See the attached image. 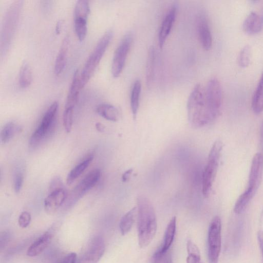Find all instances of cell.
I'll use <instances>...</instances> for the list:
<instances>
[{"label": "cell", "mask_w": 263, "mask_h": 263, "mask_svg": "<svg viewBox=\"0 0 263 263\" xmlns=\"http://www.w3.org/2000/svg\"><path fill=\"white\" fill-rule=\"evenodd\" d=\"M197 31L202 48L209 50L212 45V36L206 15L201 13L197 17Z\"/></svg>", "instance_id": "e0dca14e"}, {"label": "cell", "mask_w": 263, "mask_h": 263, "mask_svg": "<svg viewBox=\"0 0 263 263\" xmlns=\"http://www.w3.org/2000/svg\"><path fill=\"white\" fill-rule=\"evenodd\" d=\"M113 34L112 30L107 31L100 38L88 57L80 74L81 89L85 86L92 76L112 39Z\"/></svg>", "instance_id": "3957f363"}, {"label": "cell", "mask_w": 263, "mask_h": 263, "mask_svg": "<svg viewBox=\"0 0 263 263\" xmlns=\"http://www.w3.org/2000/svg\"><path fill=\"white\" fill-rule=\"evenodd\" d=\"M187 111L189 122L194 128H201L213 122L206 104L205 88L200 84L195 86L189 97Z\"/></svg>", "instance_id": "7a4b0ae2"}, {"label": "cell", "mask_w": 263, "mask_h": 263, "mask_svg": "<svg viewBox=\"0 0 263 263\" xmlns=\"http://www.w3.org/2000/svg\"><path fill=\"white\" fill-rule=\"evenodd\" d=\"M186 263H203L201 260L200 253L188 254Z\"/></svg>", "instance_id": "d590c367"}, {"label": "cell", "mask_w": 263, "mask_h": 263, "mask_svg": "<svg viewBox=\"0 0 263 263\" xmlns=\"http://www.w3.org/2000/svg\"><path fill=\"white\" fill-rule=\"evenodd\" d=\"M97 112L107 120L116 122L120 117L118 109L115 106L106 103L99 105L96 108Z\"/></svg>", "instance_id": "603a6c76"}, {"label": "cell", "mask_w": 263, "mask_h": 263, "mask_svg": "<svg viewBox=\"0 0 263 263\" xmlns=\"http://www.w3.org/2000/svg\"><path fill=\"white\" fill-rule=\"evenodd\" d=\"M138 237L141 248L147 247L153 239L157 231V221L153 204L143 195L137 198Z\"/></svg>", "instance_id": "6da1fadb"}, {"label": "cell", "mask_w": 263, "mask_h": 263, "mask_svg": "<svg viewBox=\"0 0 263 263\" xmlns=\"http://www.w3.org/2000/svg\"><path fill=\"white\" fill-rule=\"evenodd\" d=\"M93 155H89L83 161L78 164L68 173L67 176V184L70 185L87 168L92 160Z\"/></svg>", "instance_id": "4316f807"}, {"label": "cell", "mask_w": 263, "mask_h": 263, "mask_svg": "<svg viewBox=\"0 0 263 263\" xmlns=\"http://www.w3.org/2000/svg\"><path fill=\"white\" fill-rule=\"evenodd\" d=\"M73 109L64 108L63 121L65 131L69 133L71 132L73 123Z\"/></svg>", "instance_id": "1f68e13d"}, {"label": "cell", "mask_w": 263, "mask_h": 263, "mask_svg": "<svg viewBox=\"0 0 263 263\" xmlns=\"http://www.w3.org/2000/svg\"><path fill=\"white\" fill-rule=\"evenodd\" d=\"M258 244L263 257V231H259L257 233Z\"/></svg>", "instance_id": "8d00e7d4"}, {"label": "cell", "mask_w": 263, "mask_h": 263, "mask_svg": "<svg viewBox=\"0 0 263 263\" xmlns=\"http://www.w3.org/2000/svg\"><path fill=\"white\" fill-rule=\"evenodd\" d=\"M67 195L62 187H58L50 191L44 202L45 211L48 214L55 212L65 203Z\"/></svg>", "instance_id": "2e32d148"}, {"label": "cell", "mask_w": 263, "mask_h": 263, "mask_svg": "<svg viewBox=\"0 0 263 263\" xmlns=\"http://www.w3.org/2000/svg\"><path fill=\"white\" fill-rule=\"evenodd\" d=\"M260 145L261 147L262 151V154H263V122L262 123L261 126V129H260Z\"/></svg>", "instance_id": "60d3db41"}, {"label": "cell", "mask_w": 263, "mask_h": 263, "mask_svg": "<svg viewBox=\"0 0 263 263\" xmlns=\"http://www.w3.org/2000/svg\"><path fill=\"white\" fill-rule=\"evenodd\" d=\"M24 177L22 173H17L14 180V189L16 193H18L22 186Z\"/></svg>", "instance_id": "836d02e7"}, {"label": "cell", "mask_w": 263, "mask_h": 263, "mask_svg": "<svg viewBox=\"0 0 263 263\" xmlns=\"http://www.w3.org/2000/svg\"><path fill=\"white\" fill-rule=\"evenodd\" d=\"M260 17H261V19L262 23L263 24V12H262V14L260 15Z\"/></svg>", "instance_id": "7bdbcfd3"}, {"label": "cell", "mask_w": 263, "mask_h": 263, "mask_svg": "<svg viewBox=\"0 0 263 263\" xmlns=\"http://www.w3.org/2000/svg\"><path fill=\"white\" fill-rule=\"evenodd\" d=\"M61 25V22L59 21L57 23V24L56 26V29H55L57 34H59L60 32Z\"/></svg>", "instance_id": "b9f144b4"}, {"label": "cell", "mask_w": 263, "mask_h": 263, "mask_svg": "<svg viewBox=\"0 0 263 263\" xmlns=\"http://www.w3.org/2000/svg\"><path fill=\"white\" fill-rule=\"evenodd\" d=\"M137 212V207H134L122 217L119 224V229L122 235H126L131 230Z\"/></svg>", "instance_id": "83f0119b"}, {"label": "cell", "mask_w": 263, "mask_h": 263, "mask_svg": "<svg viewBox=\"0 0 263 263\" xmlns=\"http://www.w3.org/2000/svg\"><path fill=\"white\" fill-rule=\"evenodd\" d=\"M221 222L218 216L212 220L208 230V252L210 263H218L221 246Z\"/></svg>", "instance_id": "8992f818"}, {"label": "cell", "mask_w": 263, "mask_h": 263, "mask_svg": "<svg viewBox=\"0 0 263 263\" xmlns=\"http://www.w3.org/2000/svg\"><path fill=\"white\" fill-rule=\"evenodd\" d=\"M20 130V127L13 122L6 124L1 132L0 138L2 143L9 142Z\"/></svg>", "instance_id": "f546056e"}, {"label": "cell", "mask_w": 263, "mask_h": 263, "mask_svg": "<svg viewBox=\"0 0 263 263\" xmlns=\"http://www.w3.org/2000/svg\"><path fill=\"white\" fill-rule=\"evenodd\" d=\"M141 91V82L139 80H137L134 82L133 85L130 97V108L134 120H136L137 118L139 106Z\"/></svg>", "instance_id": "484cf974"}, {"label": "cell", "mask_w": 263, "mask_h": 263, "mask_svg": "<svg viewBox=\"0 0 263 263\" xmlns=\"http://www.w3.org/2000/svg\"><path fill=\"white\" fill-rule=\"evenodd\" d=\"M58 109L57 102H53L48 107L40 124L30 138L29 145L30 147H36L52 132L55 123Z\"/></svg>", "instance_id": "5b68a950"}, {"label": "cell", "mask_w": 263, "mask_h": 263, "mask_svg": "<svg viewBox=\"0 0 263 263\" xmlns=\"http://www.w3.org/2000/svg\"><path fill=\"white\" fill-rule=\"evenodd\" d=\"M81 89L80 74L79 71L76 70L73 73L64 108H74L78 101Z\"/></svg>", "instance_id": "ac0fdd59"}, {"label": "cell", "mask_w": 263, "mask_h": 263, "mask_svg": "<svg viewBox=\"0 0 263 263\" xmlns=\"http://www.w3.org/2000/svg\"><path fill=\"white\" fill-rule=\"evenodd\" d=\"M132 41V33H127L123 36L115 52L111 69V74L114 78L119 77L124 68Z\"/></svg>", "instance_id": "8fae6325"}, {"label": "cell", "mask_w": 263, "mask_h": 263, "mask_svg": "<svg viewBox=\"0 0 263 263\" xmlns=\"http://www.w3.org/2000/svg\"><path fill=\"white\" fill-rule=\"evenodd\" d=\"M205 95L208 109L213 121L219 115L222 105V89L217 79L213 78L209 80L205 88Z\"/></svg>", "instance_id": "52a82bcc"}, {"label": "cell", "mask_w": 263, "mask_h": 263, "mask_svg": "<svg viewBox=\"0 0 263 263\" xmlns=\"http://www.w3.org/2000/svg\"><path fill=\"white\" fill-rule=\"evenodd\" d=\"M90 13L89 2L80 0L76 2L74 9V28L80 41H83L87 32V20Z\"/></svg>", "instance_id": "30bf717a"}, {"label": "cell", "mask_w": 263, "mask_h": 263, "mask_svg": "<svg viewBox=\"0 0 263 263\" xmlns=\"http://www.w3.org/2000/svg\"><path fill=\"white\" fill-rule=\"evenodd\" d=\"M222 147V142L217 140L209 152L202 177V192L205 197H208L210 194L217 173Z\"/></svg>", "instance_id": "277c9868"}, {"label": "cell", "mask_w": 263, "mask_h": 263, "mask_svg": "<svg viewBox=\"0 0 263 263\" xmlns=\"http://www.w3.org/2000/svg\"><path fill=\"white\" fill-rule=\"evenodd\" d=\"M263 174V154L254 155L251 162L249 176L248 187L257 191L262 180Z\"/></svg>", "instance_id": "9a60e30c"}, {"label": "cell", "mask_w": 263, "mask_h": 263, "mask_svg": "<svg viewBox=\"0 0 263 263\" xmlns=\"http://www.w3.org/2000/svg\"><path fill=\"white\" fill-rule=\"evenodd\" d=\"M101 171L96 168L90 172L67 195L65 206L69 208L73 205L83 196L98 182Z\"/></svg>", "instance_id": "ba28073f"}, {"label": "cell", "mask_w": 263, "mask_h": 263, "mask_svg": "<svg viewBox=\"0 0 263 263\" xmlns=\"http://www.w3.org/2000/svg\"><path fill=\"white\" fill-rule=\"evenodd\" d=\"M22 1H15L9 8L6 13L1 36V48L5 50L9 46L12 37L15 30Z\"/></svg>", "instance_id": "9c48e42d"}, {"label": "cell", "mask_w": 263, "mask_h": 263, "mask_svg": "<svg viewBox=\"0 0 263 263\" xmlns=\"http://www.w3.org/2000/svg\"><path fill=\"white\" fill-rule=\"evenodd\" d=\"M31 220L30 214L27 211H24L19 216L18 223L20 227L25 228L29 225Z\"/></svg>", "instance_id": "d6a6232c"}, {"label": "cell", "mask_w": 263, "mask_h": 263, "mask_svg": "<svg viewBox=\"0 0 263 263\" xmlns=\"http://www.w3.org/2000/svg\"><path fill=\"white\" fill-rule=\"evenodd\" d=\"M177 11L178 4L175 2L167 12L162 22L158 34V44L161 49L163 48L170 33L177 14Z\"/></svg>", "instance_id": "5bb4252c"}, {"label": "cell", "mask_w": 263, "mask_h": 263, "mask_svg": "<svg viewBox=\"0 0 263 263\" xmlns=\"http://www.w3.org/2000/svg\"><path fill=\"white\" fill-rule=\"evenodd\" d=\"M105 250V245L103 238L95 236L91 240L85 252L78 258L77 263H97Z\"/></svg>", "instance_id": "7c38bea8"}, {"label": "cell", "mask_w": 263, "mask_h": 263, "mask_svg": "<svg viewBox=\"0 0 263 263\" xmlns=\"http://www.w3.org/2000/svg\"><path fill=\"white\" fill-rule=\"evenodd\" d=\"M176 230V217L170 220L164 233L162 244L152 255L150 262L159 263L166 255L174 239Z\"/></svg>", "instance_id": "4fadbf2b"}, {"label": "cell", "mask_w": 263, "mask_h": 263, "mask_svg": "<svg viewBox=\"0 0 263 263\" xmlns=\"http://www.w3.org/2000/svg\"><path fill=\"white\" fill-rule=\"evenodd\" d=\"M242 28L245 32L250 34L260 32L263 28L260 15L251 11L244 20Z\"/></svg>", "instance_id": "44dd1931"}, {"label": "cell", "mask_w": 263, "mask_h": 263, "mask_svg": "<svg viewBox=\"0 0 263 263\" xmlns=\"http://www.w3.org/2000/svg\"><path fill=\"white\" fill-rule=\"evenodd\" d=\"M159 263H173L171 255L166 254Z\"/></svg>", "instance_id": "f35d334b"}, {"label": "cell", "mask_w": 263, "mask_h": 263, "mask_svg": "<svg viewBox=\"0 0 263 263\" xmlns=\"http://www.w3.org/2000/svg\"><path fill=\"white\" fill-rule=\"evenodd\" d=\"M133 173V170L132 168L128 169L125 171L122 176V180L123 182L127 181L129 178Z\"/></svg>", "instance_id": "74e56055"}, {"label": "cell", "mask_w": 263, "mask_h": 263, "mask_svg": "<svg viewBox=\"0 0 263 263\" xmlns=\"http://www.w3.org/2000/svg\"><path fill=\"white\" fill-rule=\"evenodd\" d=\"M251 61V48L249 45L245 46L241 50L238 57V64L242 68L248 67Z\"/></svg>", "instance_id": "4dcf8cb0"}, {"label": "cell", "mask_w": 263, "mask_h": 263, "mask_svg": "<svg viewBox=\"0 0 263 263\" xmlns=\"http://www.w3.org/2000/svg\"><path fill=\"white\" fill-rule=\"evenodd\" d=\"M77 254L74 252H72L64 256L58 263H77Z\"/></svg>", "instance_id": "e575fe53"}, {"label": "cell", "mask_w": 263, "mask_h": 263, "mask_svg": "<svg viewBox=\"0 0 263 263\" xmlns=\"http://www.w3.org/2000/svg\"><path fill=\"white\" fill-rule=\"evenodd\" d=\"M156 59L155 48L151 46L148 51L145 70V81L148 88L152 86L155 78Z\"/></svg>", "instance_id": "7402d4cb"}, {"label": "cell", "mask_w": 263, "mask_h": 263, "mask_svg": "<svg viewBox=\"0 0 263 263\" xmlns=\"http://www.w3.org/2000/svg\"><path fill=\"white\" fill-rule=\"evenodd\" d=\"M52 238V235L48 232L42 234L29 247L27 255L34 257L41 254L50 245Z\"/></svg>", "instance_id": "d6986e66"}, {"label": "cell", "mask_w": 263, "mask_h": 263, "mask_svg": "<svg viewBox=\"0 0 263 263\" xmlns=\"http://www.w3.org/2000/svg\"><path fill=\"white\" fill-rule=\"evenodd\" d=\"M69 43V36H65L62 41L55 61L54 72L56 76L62 72L65 67Z\"/></svg>", "instance_id": "ffe728a7"}, {"label": "cell", "mask_w": 263, "mask_h": 263, "mask_svg": "<svg viewBox=\"0 0 263 263\" xmlns=\"http://www.w3.org/2000/svg\"><path fill=\"white\" fill-rule=\"evenodd\" d=\"M256 191L248 187L242 193L236 200L234 206V212L237 214L242 213L254 197Z\"/></svg>", "instance_id": "d4e9b609"}, {"label": "cell", "mask_w": 263, "mask_h": 263, "mask_svg": "<svg viewBox=\"0 0 263 263\" xmlns=\"http://www.w3.org/2000/svg\"><path fill=\"white\" fill-rule=\"evenodd\" d=\"M252 108L256 114L263 111V72L253 95Z\"/></svg>", "instance_id": "cb8c5ba5"}, {"label": "cell", "mask_w": 263, "mask_h": 263, "mask_svg": "<svg viewBox=\"0 0 263 263\" xmlns=\"http://www.w3.org/2000/svg\"><path fill=\"white\" fill-rule=\"evenodd\" d=\"M32 71L29 64L24 62L21 65L18 73V84L22 88L28 87L31 83Z\"/></svg>", "instance_id": "f1b7e54d"}, {"label": "cell", "mask_w": 263, "mask_h": 263, "mask_svg": "<svg viewBox=\"0 0 263 263\" xmlns=\"http://www.w3.org/2000/svg\"><path fill=\"white\" fill-rule=\"evenodd\" d=\"M96 127L97 129L100 132H103L105 129V126L99 122L96 123Z\"/></svg>", "instance_id": "ab89813d"}]
</instances>
